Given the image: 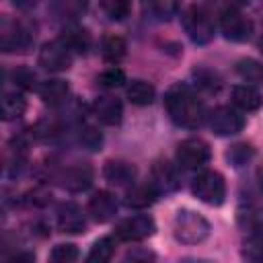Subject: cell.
Instances as JSON below:
<instances>
[{"label": "cell", "instance_id": "obj_10", "mask_svg": "<svg viewBox=\"0 0 263 263\" xmlns=\"http://www.w3.org/2000/svg\"><path fill=\"white\" fill-rule=\"evenodd\" d=\"M210 156L212 150L201 138H187L177 146V162L183 168H199L210 160Z\"/></svg>", "mask_w": 263, "mask_h": 263}, {"label": "cell", "instance_id": "obj_27", "mask_svg": "<svg viewBox=\"0 0 263 263\" xmlns=\"http://www.w3.org/2000/svg\"><path fill=\"white\" fill-rule=\"evenodd\" d=\"M242 257L249 261H263V230H253L242 247Z\"/></svg>", "mask_w": 263, "mask_h": 263}, {"label": "cell", "instance_id": "obj_36", "mask_svg": "<svg viewBox=\"0 0 263 263\" xmlns=\"http://www.w3.org/2000/svg\"><path fill=\"white\" fill-rule=\"evenodd\" d=\"M150 4L154 8V12L160 14V16H164V14L175 10V0H150Z\"/></svg>", "mask_w": 263, "mask_h": 263}, {"label": "cell", "instance_id": "obj_16", "mask_svg": "<svg viewBox=\"0 0 263 263\" xmlns=\"http://www.w3.org/2000/svg\"><path fill=\"white\" fill-rule=\"evenodd\" d=\"M88 8V0H49V10L60 21H76Z\"/></svg>", "mask_w": 263, "mask_h": 263}, {"label": "cell", "instance_id": "obj_42", "mask_svg": "<svg viewBox=\"0 0 263 263\" xmlns=\"http://www.w3.org/2000/svg\"><path fill=\"white\" fill-rule=\"evenodd\" d=\"M261 51H263V39H261Z\"/></svg>", "mask_w": 263, "mask_h": 263}, {"label": "cell", "instance_id": "obj_14", "mask_svg": "<svg viewBox=\"0 0 263 263\" xmlns=\"http://www.w3.org/2000/svg\"><path fill=\"white\" fill-rule=\"evenodd\" d=\"M136 166L125 160H107L103 166V177L115 187H129L136 181Z\"/></svg>", "mask_w": 263, "mask_h": 263}, {"label": "cell", "instance_id": "obj_35", "mask_svg": "<svg viewBox=\"0 0 263 263\" xmlns=\"http://www.w3.org/2000/svg\"><path fill=\"white\" fill-rule=\"evenodd\" d=\"M12 78H14V84L21 88H33V84H35V74L27 68H16Z\"/></svg>", "mask_w": 263, "mask_h": 263}, {"label": "cell", "instance_id": "obj_38", "mask_svg": "<svg viewBox=\"0 0 263 263\" xmlns=\"http://www.w3.org/2000/svg\"><path fill=\"white\" fill-rule=\"evenodd\" d=\"M12 4H14L16 8L27 10V8H33V6L37 4V0H12Z\"/></svg>", "mask_w": 263, "mask_h": 263}, {"label": "cell", "instance_id": "obj_19", "mask_svg": "<svg viewBox=\"0 0 263 263\" xmlns=\"http://www.w3.org/2000/svg\"><path fill=\"white\" fill-rule=\"evenodd\" d=\"M150 183L158 189V193H160V191H164V193H166V191H173V189L179 185L175 166L168 164V162H156L154 168H152V181H150Z\"/></svg>", "mask_w": 263, "mask_h": 263}, {"label": "cell", "instance_id": "obj_21", "mask_svg": "<svg viewBox=\"0 0 263 263\" xmlns=\"http://www.w3.org/2000/svg\"><path fill=\"white\" fill-rule=\"evenodd\" d=\"M27 109V101L23 99L21 92L16 90H8L2 95V101H0V111H2V119L4 121H12V119H18Z\"/></svg>", "mask_w": 263, "mask_h": 263}, {"label": "cell", "instance_id": "obj_40", "mask_svg": "<svg viewBox=\"0 0 263 263\" xmlns=\"http://www.w3.org/2000/svg\"><path fill=\"white\" fill-rule=\"evenodd\" d=\"M226 2H228L230 6H234V8H236V6H245V4H249L251 0H226Z\"/></svg>", "mask_w": 263, "mask_h": 263}, {"label": "cell", "instance_id": "obj_31", "mask_svg": "<svg viewBox=\"0 0 263 263\" xmlns=\"http://www.w3.org/2000/svg\"><path fill=\"white\" fill-rule=\"evenodd\" d=\"M97 82L103 88H117L125 82V72L121 68H107L97 76Z\"/></svg>", "mask_w": 263, "mask_h": 263}, {"label": "cell", "instance_id": "obj_26", "mask_svg": "<svg viewBox=\"0 0 263 263\" xmlns=\"http://www.w3.org/2000/svg\"><path fill=\"white\" fill-rule=\"evenodd\" d=\"M113 255H115V240L111 236H103L90 247L86 259L90 263H107V261H111Z\"/></svg>", "mask_w": 263, "mask_h": 263}, {"label": "cell", "instance_id": "obj_24", "mask_svg": "<svg viewBox=\"0 0 263 263\" xmlns=\"http://www.w3.org/2000/svg\"><path fill=\"white\" fill-rule=\"evenodd\" d=\"M154 97H156V90L146 80H132V84L127 86V99H129V103H134L138 107L150 105L154 101Z\"/></svg>", "mask_w": 263, "mask_h": 263}, {"label": "cell", "instance_id": "obj_34", "mask_svg": "<svg viewBox=\"0 0 263 263\" xmlns=\"http://www.w3.org/2000/svg\"><path fill=\"white\" fill-rule=\"evenodd\" d=\"M58 132H60V129H58V125H55L53 119H43V121H39V123L33 127V134H35L37 138H41V140L53 138Z\"/></svg>", "mask_w": 263, "mask_h": 263}, {"label": "cell", "instance_id": "obj_23", "mask_svg": "<svg viewBox=\"0 0 263 263\" xmlns=\"http://www.w3.org/2000/svg\"><path fill=\"white\" fill-rule=\"evenodd\" d=\"M236 74L247 82V84H263V62L253 60V58H245L236 62Z\"/></svg>", "mask_w": 263, "mask_h": 263}, {"label": "cell", "instance_id": "obj_1", "mask_svg": "<svg viewBox=\"0 0 263 263\" xmlns=\"http://www.w3.org/2000/svg\"><path fill=\"white\" fill-rule=\"evenodd\" d=\"M164 109L171 121L185 129H197L205 119V107L187 84H173L164 95Z\"/></svg>", "mask_w": 263, "mask_h": 263}, {"label": "cell", "instance_id": "obj_33", "mask_svg": "<svg viewBox=\"0 0 263 263\" xmlns=\"http://www.w3.org/2000/svg\"><path fill=\"white\" fill-rule=\"evenodd\" d=\"M78 142L86 148V150H101V144H103V136L95 129V127H90V125H86V127H82L80 129V136H78Z\"/></svg>", "mask_w": 263, "mask_h": 263}, {"label": "cell", "instance_id": "obj_13", "mask_svg": "<svg viewBox=\"0 0 263 263\" xmlns=\"http://www.w3.org/2000/svg\"><path fill=\"white\" fill-rule=\"evenodd\" d=\"M92 113L95 117L105 123V125H119L123 119V107L121 101L111 97V95H101L92 103Z\"/></svg>", "mask_w": 263, "mask_h": 263}, {"label": "cell", "instance_id": "obj_2", "mask_svg": "<svg viewBox=\"0 0 263 263\" xmlns=\"http://www.w3.org/2000/svg\"><path fill=\"white\" fill-rule=\"evenodd\" d=\"M210 234V222L193 212V210H179L173 220V236L181 245H197L205 240Z\"/></svg>", "mask_w": 263, "mask_h": 263}, {"label": "cell", "instance_id": "obj_29", "mask_svg": "<svg viewBox=\"0 0 263 263\" xmlns=\"http://www.w3.org/2000/svg\"><path fill=\"white\" fill-rule=\"evenodd\" d=\"M101 8L111 21H123L132 10V2L129 0H101Z\"/></svg>", "mask_w": 263, "mask_h": 263}, {"label": "cell", "instance_id": "obj_18", "mask_svg": "<svg viewBox=\"0 0 263 263\" xmlns=\"http://www.w3.org/2000/svg\"><path fill=\"white\" fill-rule=\"evenodd\" d=\"M158 197V189L152 185V183H146V185H136L132 187L127 193H125V205L132 208V210H144L148 205H152Z\"/></svg>", "mask_w": 263, "mask_h": 263}, {"label": "cell", "instance_id": "obj_15", "mask_svg": "<svg viewBox=\"0 0 263 263\" xmlns=\"http://www.w3.org/2000/svg\"><path fill=\"white\" fill-rule=\"evenodd\" d=\"M88 214L95 222L105 224L117 214V201L109 191H99L88 199Z\"/></svg>", "mask_w": 263, "mask_h": 263}, {"label": "cell", "instance_id": "obj_28", "mask_svg": "<svg viewBox=\"0 0 263 263\" xmlns=\"http://www.w3.org/2000/svg\"><path fill=\"white\" fill-rule=\"evenodd\" d=\"M253 156H255V150H253L251 144H234V146L226 152V160H228L234 168L245 166Z\"/></svg>", "mask_w": 263, "mask_h": 263}, {"label": "cell", "instance_id": "obj_4", "mask_svg": "<svg viewBox=\"0 0 263 263\" xmlns=\"http://www.w3.org/2000/svg\"><path fill=\"white\" fill-rule=\"evenodd\" d=\"M191 191L199 201H203L208 205H220V203H224V197H226V183L220 173L201 171L193 179Z\"/></svg>", "mask_w": 263, "mask_h": 263}, {"label": "cell", "instance_id": "obj_30", "mask_svg": "<svg viewBox=\"0 0 263 263\" xmlns=\"http://www.w3.org/2000/svg\"><path fill=\"white\" fill-rule=\"evenodd\" d=\"M193 76H195V82L199 88L208 90V92H218L220 86H222V80L216 72L212 70H205V68H199V70H193Z\"/></svg>", "mask_w": 263, "mask_h": 263}, {"label": "cell", "instance_id": "obj_5", "mask_svg": "<svg viewBox=\"0 0 263 263\" xmlns=\"http://www.w3.org/2000/svg\"><path fill=\"white\" fill-rule=\"evenodd\" d=\"M31 45H33V33L25 25L10 21V18L2 21L0 47L4 53H27Z\"/></svg>", "mask_w": 263, "mask_h": 263}, {"label": "cell", "instance_id": "obj_17", "mask_svg": "<svg viewBox=\"0 0 263 263\" xmlns=\"http://www.w3.org/2000/svg\"><path fill=\"white\" fill-rule=\"evenodd\" d=\"M230 99H232V105L240 111H257L263 105V97L251 84L234 86L230 92Z\"/></svg>", "mask_w": 263, "mask_h": 263}, {"label": "cell", "instance_id": "obj_6", "mask_svg": "<svg viewBox=\"0 0 263 263\" xmlns=\"http://www.w3.org/2000/svg\"><path fill=\"white\" fill-rule=\"evenodd\" d=\"M154 230H156L154 218L148 214H138V216H129V218L121 220L115 226V236L125 242H138V240L152 236Z\"/></svg>", "mask_w": 263, "mask_h": 263}, {"label": "cell", "instance_id": "obj_9", "mask_svg": "<svg viewBox=\"0 0 263 263\" xmlns=\"http://www.w3.org/2000/svg\"><path fill=\"white\" fill-rule=\"evenodd\" d=\"M208 123H210V129L216 136L226 138V136H234V134L242 132L245 117L234 107H216L208 115Z\"/></svg>", "mask_w": 263, "mask_h": 263}, {"label": "cell", "instance_id": "obj_22", "mask_svg": "<svg viewBox=\"0 0 263 263\" xmlns=\"http://www.w3.org/2000/svg\"><path fill=\"white\" fill-rule=\"evenodd\" d=\"M37 92H39V97L45 105H60L68 97V84L64 80H58V78L45 80V82H41Z\"/></svg>", "mask_w": 263, "mask_h": 263}, {"label": "cell", "instance_id": "obj_37", "mask_svg": "<svg viewBox=\"0 0 263 263\" xmlns=\"http://www.w3.org/2000/svg\"><path fill=\"white\" fill-rule=\"evenodd\" d=\"M148 259H154V253H150V251H129L125 255V261H148Z\"/></svg>", "mask_w": 263, "mask_h": 263}, {"label": "cell", "instance_id": "obj_12", "mask_svg": "<svg viewBox=\"0 0 263 263\" xmlns=\"http://www.w3.org/2000/svg\"><path fill=\"white\" fill-rule=\"evenodd\" d=\"M60 185L72 193L86 191L92 185V168L88 164H72L60 173Z\"/></svg>", "mask_w": 263, "mask_h": 263}, {"label": "cell", "instance_id": "obj_25", "mask_svg": "<svg viewBox=\"0 0 263 263\" xmlns=\"http://www.w3.org/2000/svg\"><path fill=\"white\" fill-rule=\"evenodd\" d=\"M125 49H127L125 39L119 35H107L101 41V55L107 62H119L125 55Z\"/></svg>", "mask_w": 263, "mask_h": 263}, {"label": "cell", "instance_id": "obj_20", "mask_svg": "<svg viewBox=\"0 0 263 263\" xmlns=\"http://www.w3.org/2000/svg\"><path fill=\"white\" fill-rule=\"evenodd\" d=\"M60 39L68 45V49H70L72 53H86V51L90 49V45H92V37H90V33H88L86 29H82V27L66 29L64 35H62Z\"/></svg>", "mask_w": 263, "mask_h": 263}, {"label": "cell", "instance_id": "obj_3", "mask_svg": "<svg viewBox=\"0 0 263 263\" xmlns=\"http://www.w3.org/2000/svg\"><path fill=\"white\" fill-rule=\"evenodd\" d=\"M181 23L189 39L197 45H205L214 37V21L210 12L201 6H189L181 14Z\"/></svg>", "mask_w": 263, "mask_h": 263}, {"label": "cell", "instance_id": "obj_32", "mask_svg": "<svg viewBox=\"0 0 263 263\" xmlns=\"http://www.w3.org/2000/svg\"><path fill=\"white\" fill-rule=\"evenodd\" d=\"M76 259H78V249L70 242L55 245L49 253V261H53V263H72Z\"/></svg>", "mask_w": 263, "mask_h": 263}, {"label": "cell", "instance_id": "obj_8", "mask_svg": "<svg viewBox=\"0 0 263 263\" xmlns=\"http://www.w3.org/2000/svg\"><path fill=\"white\" fill-rule=\"evenodd\" d=\"M39 66L43 70L49 72H64L72 66V51L68 49V45L62 39L55 41H47L41 49H39V58H37Z\"/></svg>", "mask_w": 263, "mask_h": 263}, {"label": "cell", "instance_id": "obj_41", "mask_svg": "<svg viewBox=\"0 0 263 263\" xmlns=\"http://www.w3.org/2000/svg\"><path fill=\"white\" fill-rule=\"evenodd\" d=\"M261 185H263V171H261Z\"/></svg>", "mask_w": 263, "mask_h": 263}, {"label": "cell", "instance_id": "obj_7", "mask_svg": "<svg viewBox=\"0 0 263 263\" xmlns=\"http://www.w3.org/2000/svg\"><path fill=\"white\" fill-rule=\"evenodd\" d=\"M220 31L222 35L228 39V41H234V43H242L251 37L253 33V23L234 6L226 8L222 14H220Z\"/></svg>", "mask_w": 263, "mask_h": 263}, {"label": "cell", "instance_id": "obj_39", "mask_svg": "<svg viewBox=\"0 0 263 263\" xmlns=\"http://www.w3.org/2000/svg\"><path fill=\"white\" fill-rule=\"evenodd\" d=\"M33 259H35V255H33V253H21V255L16 253V255H14L10 261H27V263H31Z\"/></svg>", "mask_w": 263, "mask_h": 263}, {"label": "cell", "instance_id": "obj_11", "mask_svg": "<svg viewBox=\"0 0 263 263\" xmlns=\"http://www.w3.org/2000/svg\"><path fill=\"white\" fill-rule=\"evenodd\" d=\"M55 222H58V228L66 234H82L86 230V218H84L80 205L74 201H64L58 208Z\"/></svg>", "mask_w": 263, "mask_h": 263}]
</instances>
